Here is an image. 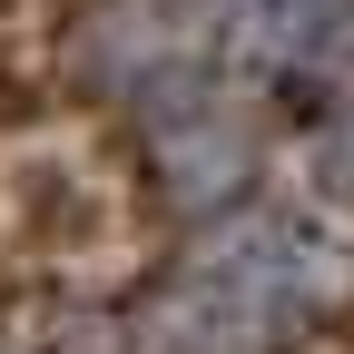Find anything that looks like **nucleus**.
<instances>
[{"label": "nucleus", "mask_w": 354, "mask_h": 354, "mask_svg": "<svg viewBox=\"0 0 354 354\" xmlns=\"http://www.w3.org/2000/svg\"><path fill=\"white\" fill-rule=\"evenodd\" d=\"M325 177H335V197H354V138H335V148H325Z\"/></svg>", "instance_id": "1"}]
</instances>
